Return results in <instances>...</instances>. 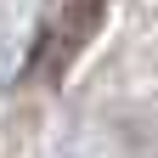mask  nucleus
Returning <instances> with one entry per match:
<instances>
[{
    "instance_id": "1",
    "label": "nucleus",
    "mask_w": 158,
    "mask_h": 158,
    "mask_svg": "<svg viewBox=\"0 0 158 158\" xmlns=\"http://www.w3.org/2000/svg\"><path fill=\"white\" fill-rule=\"evenodd\" d=\"M102 6H107V0H62V6L45 17V28H40L28 68H40V73H62L73 56H79V45L102 28Z\"/></svg>"
}]
</instances>
